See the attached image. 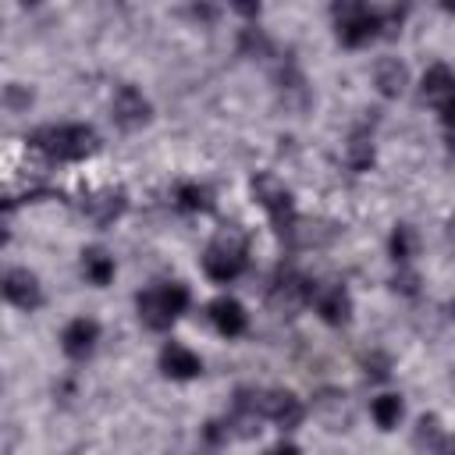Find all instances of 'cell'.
<instances>
[{"mask_svg":"<svg viewBox=\"0 0 455 455\" xmlns=\"http://www.w3.org/2000/svg\"><path fill=\"white\" fill-rule=\"evenodd\" d=\"M28 146L50 160H85L89 153H96L100 139L89 124H46L28 135Z\"/></svg>","mask_w":455,"mask_h":455,"instance_id":"1","label":"cell"},{"mask_svg":"<svg viewBox=\"0 0 455 455\" xmlns=\"http://www.w3.org/2000/svg\"><path fill=\"white\" fill-rule=\"evenodd\" d=\"M245 252H249V242H245V231L242 228H224L213 242H210V249H206V256H203V270H206V277H213V281H235L242 270H245Z\"/></svg>","mask_w":455,"mask_h":455,"instance_id":"2","label":"cell"},{"mask_svg":"<svg viewBox=\"0 0 455 455\" xmlns=\"http://www.w3.org/2000/svg\"><path fill=\"white\" fill-rule=\"evenodd\" d=\"M139 306V320L149 327V331H167L188 306V288L171 281V284H160V288H149L135 299Z\"/></svg>","mask_w":455,"mask_h":455,"instance_id":"3","label":"cell"},{"mask_svg":"<svg viewBox=\"0 0 455 455\" xmlns=\"http://www.w3.org/2000/svg\"><path fill=\"white\" fill-rule=\"evenodd\" d=\"M252 196L259 199V206L270 213V224L281 238H291L295 235V203H291V192L274 178V174H256L252 178Z\"/></svg>","mask_w":455,"mask_h":455,"instance_id":"4","label":"cell"},{"mask_svg":"<svg viewBox=\"0 0 455 455\" xmlns=\"http://www.w3.org/2000/svg\"><path fill=\"white\" fill-rule=\"evenodd\" d=\"M334 18H338V39L345 46H363L384 28V14L366 4H334Z\"/></svg>","mask_w":455,"mask_h":455,"instance_id":"5","label":"cell"},{"mask_svg":"<svg viewBox=\"0 0 455 455\" xmlns=\"http://www.w3.org/2000/svg\"><path fill=\"white\" fill-rule=\"evenodd\" d=\"M110 110H114V121H117L121 128H128V132L149 121V103H146V96H142L135 85H121V89L114 92Z\"/></svg>","mask_w":455,"mask_h":455,"instance_id":"6","label":"cell"},{"mask_svg":"<svg viewBox=\"0 0 455 455\" xmlns=\"http://www.w3.org/2000/svg\"><path fill=\"white\" fill-rule=\"evenodd\" d=\"M4 295H7V302H14L18 309H36V306L43 302V291H39L36 274H28V270H21V267L4 274Z\"/></svg>","mask_w":455,"mask_h":455,"instance_id":"7","label":"cell"},{"mask_svg":"<svg viewBox=\"0 0 455 455\" xmlns=\"http://www.w3.org/2000/svg\"><path fill=\"white\" fill-rule=\"evenodd\" d=\"M259 409H263V419H274L284 430H291L302 419V402L291 391H267L259 398Z\"/></svg>","mask_w":455,"mask_h":455,"instance_id":"8","label":"cell"},{"mask_svg":"<svg viewBox=\"0 0 455 455\" xmlns=\"http://www.w3.org/2000/svg\"><path fill=\"white\" fill-rule=\"evenodd\" d=\"M160 370H164L167 377H174V380H192V377H199L203 363H199V355L188 352L185 345L171 341V345H164V352H160Z\"/></svg>","mask_w":455,"mask_h":455,"instance_id":"9","label":"cell"},{"mask_svg":"<svg viewBox=\"0 0 455 455\" xmlns=\"http://www.w3.org/2000/svg\"><path fill=\"white\" fill-rule=\"evenodd\" d=\"M96 338H100V327H96V320H85V316H78V320H71V323L64 327V334H60V345H64V352H68L71 359H85V355L92 352Z\"/></svg>","mask_w":455,"mask_h":455,"instance_id":"10","label":"cell"},{"mask_svg":"<svg viewBox=\"0 0 455 455\" xmlns=\"http://www.w3.org/2000/svg\"><path fill=\"white\" fill-rule=\"evenodd\" d=\"M316 313L331 323V327H341L348 323V313H352V299L345 291V284H331V288H316Z\"/></svg>","mask_w":455,"mask_h":455,"instance_id":"11","label":"cell"},{"mask_svg":"<svg viewBox=\"0 0 455 455\" xmlns=\"http://www.w3.org/2000/svg\"><path fill=\"white\" fill-rule=\"evenodd\" d=\"M210 320H213V327L224 334V338H238L242 331H245V309H242V302H235V299H213L210 302Z\"/></svg>","mask_w":455,"mask_h":455,"instance_id":"12","label":"cell"},{"mask_svg":"<svg viewBox=\"0 0 455 455\" xmlns=\"http://www.w3.org/2000/svg\"><path fill=\"white\" fill-rule=\"evenodd\" d=\"M419 92H423V100L430 103V107H444V103H451L455 100V75L444 68V64H434L427 75H423V85H419Z\"/></svg>","mask_w":455,"mask_h":455,"instance_id":"13","label":"cell"},{"mask_svg":"<svg viewBox=\"0 0 455 455\" xmlns=\"http://www.w3.org/2000/svg\"><path fill=\"white\" fill-rule=\"evenodd\" d=\"M82 210H85L96 224H110V220H117V217L124 213V192H121V188H103V192L89 196V199L82 203Z\"/></svg>","mask_w":455,"mask_h":455,"instance_id":"14","label":"cell"},{"mask_svg":"<svg viewBox=\"0 0 455 455\" xmlns=\"http://www.w3.org/2000/svg\"><path fill=\"white\" fill-rule=\"evenodd\" d=\"M405 64L402 60H395V57H384V60H377V68H373V85L380 89V96H398L402 89H405Z\"/></svg>","mask_w":455,"mask_h":455,"instance_id":"15","label":"cell"},{"mask_svg":"<svg viewBox=\"0 0 455 455\" xmlns=\"http://www.w3.org/2000/svg\"><path fill=\"white\" fill-rule=\"evenodd\" d=\"M82 270H85V277H89L92 284H110V277H114V259H110L103 249H85V252H82Z\"/></svg>","mask_w":455,"mask_h":455,"instance_id":"16","label":"cell"},{"mask_svg":"<svg viewBox=\"0 0 455 455\" xmlns=\"http://www.w3.org/2000/svg\"><path fill=\"white\" fill-rule=\"evenodd\" d=\"M345 160H348L352 171H366V167L373 164V142H370L366 132H355V135L348 139V146H345Z\"/></svg>","mask_w":455,"mask_h":455,"instance_id":"17","label":"cell"},{"mask_svg":"<svg viewBox=\"0 0 455 455\" xmlns=\"http://www.w3.org/2000/svg\"><path fill=\"white\" fill-rule=\"evenodd\" d=\"M370 412H373V419H377V427H384V430H391L398 419H402V398L398 395H380V398H373V405H370Z\"/></svg>","mask_w":455,"mask_h":455,"instance_id":"18","label":"cell"},{"mask_svg":"<svg viewBox=\"0 0 455 455\" xmlns=\"http://www.w3.org/2000/svg\"><path fill=\"white\" fill-rule=\"evenodd\" d=\"M178 206L181 210H192V213H206L213 203H210V192L203 185H181L178 188Z\"/></svg>","mask_w":455,"mask_h":455,"instance_id":"19","label":"cell"},{"mask_svg":"<svg viewBox=\"0 0 455 455\" xmlns=\"http://www.w3.org/2000/svg\"><path fill=\"white\" fill-rule=\"evenodd\" d=\"M412 249H416V231H412L409 224H398V228L391 231V259H395V263H405V259L412 256Z\"/></svg>","mask_w":455,"mask_h":455,"instance_id":"20","label":"cell"},{"mask_svg":"<svg viewBox=\"0 0 455 455\" xmlns=\"http://www.w3.org/2000/svg\"><path fill=\"white\" fill-rule=\"evenodd\" d=\"M441 441H444V437H441V427H437V416H423V419L416 423V444H419V448L427 444L430 451H437V448H441Z\"/></svg>","mask_w":455,"mask_h":455,"instance_id":"21","label":"cell"},{"mask_svg":"<svg viewBox=\"0 0 455 455\" xmlns=\"http://www.w3.org/2000/svg\"><path fill=\"white\" fill-rule=\"evenodd\" d=\"M267 455H299V448H295V444H288V441H281V444H274Z\"/></svg>","mask_w":455,"mask_h":455,"instance_id":"22","label":"cell"},{"mask_svg":"<svg viewBox=\"0 0 455 455\" xmlns=\"http://www.w3.org/2000/svg\"><path fill=\"white\" fill-rule=\"evenodd\" d=\"M437 455H455V437H444L441 448H437Z\"/></svg>","mask_w":455,"mask_h":455,"instance_id":"23","label":"cell"},{"mask_svg":"<svg viewBox=\"0 0 455 455\" xmlns=\"http://www.w3.org/2000/svg\"><path fill=\"white\" fill-rule=\"evenodd\" d=\"M238 11H242V14H259V7H256V4H238Z\"/></svg>","mask_w":455,"mask_h":455,"instance_id":"24","label":"cell"},{"mask_svg":"<svg viewBox=\"0 0 455 455\" xmlns=\"http://www.w3.org/2000/svg\"><path fill=\"white\" fill-rule=\"evenodd\" d=\"M448 146H451V149H455V128H451V132H448Z\"/></svg>","mask_w":455,"mask_h":455,"instance_id":"25","label":"cell"},{"mask_svg":"<svg viewBox=\"0 0 455 455\" xmlns=\"http://www.w3.org/2000/svg\"><path fill=\"white\" fill-rule=\"evenodd\" d=\"M444 11H448V14H455V4H444Z\"/></svg>","mask_w":455,"mask_h":455,"instance_id":"26","label":"cell"},{"mask_svg":"<svg viewBox=\"0 0 455 455\" xmlns=\"http://www.w3.org/2000/svg\"><path fill=\"white\" fill-rule=\"evenodd\" d=\"M451 313H455V306H451Z\"/></svg>","mask_w":455,"mask_h":455,"instance_id":"27","label":"cell"}]
</instances>
